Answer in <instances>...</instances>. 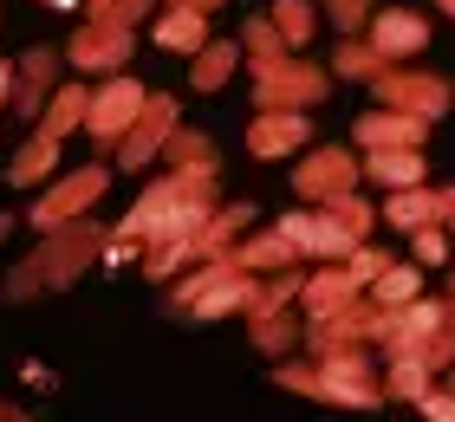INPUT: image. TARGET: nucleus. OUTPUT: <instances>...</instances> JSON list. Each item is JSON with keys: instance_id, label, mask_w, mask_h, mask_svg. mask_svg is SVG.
Returning a JSON list of instances; mask_svg holds the SVG:
<instances>
[{"instance_id": "1", "label": "nucleus", "mask_w": 455, "mask_h": 422, "mask_svg": "<svg viewBox=\"0 0 455 422\" xmlns=\"http://www.w3.org/2000/svg\"><path fill=\"white\" fill-rule=\"evenodd\" d=\"M215 195H221V163H209V169H163V176L131 202V215L105 235V267L143 260L150 241L196 235V227L215 215Z\"/></svg>"}, {"instance_id": "2", "label": "nucleus", "mask_w": 455, "mask_h": 422, "mask_svg": "<svg viewBox=\"0 0 455 422\" xmlns=\"http://www.w3.org/2000/svg\"><path fill=\"white\" fill-rule=\"evenodd\" d=\"M241 52H247V98H254V111H319L332 98V66H313L306 52H293L267 13L241 27Z\"/></svg>"}, {"instance_id": "3", "label": "nucleus", "mask_w": 455, "mask_h": 422, "mask_svg": "<svg viewBox=\"0 0 455 422\" xmlns=\"http://www.w3.org/2000/svg\"><path fill=\"white\" fill-rule=\"evenodd\" d=\"M274 384L306 396V403H332V410H384V370L378 351H345V357H280Z\"/></svg>"}, {"instance_id": "4", "label": "nucleus", "mask_w": 455, "mask_h": 422, "mask_svg": "<svg viewBox=\"0 0 455 422\" xmlns=\"http://www.w3.org/2000/svg\"><path fill=\"white\" fill-rule=\"evenodd\" d=\"M105 235H111V227H98L92 215L52 227V235H39V247L7 273V286H0V292H7L13 306H27V299H39V292L78 286V273H85L92 260H105Z\"/></svg>"}, {"instance_id": "5", "label": "nucleus", "mask_w": 455, "mask_h": 422, "mask_svg": "<svg viewBox=\"0 0 455 422\" xmlns=\"http://www.w3.org/2000/svg\"><path fill=\"white\" fill-rule=\"evenodd\" d=\"M247 299H254V273L235 267L228 253L196 260L189 273H176V280H170V312H176V319H189V325L235 319V312H247Z\"/></svg>"}, {"instance_id": "6", "label": "nucleus", "mask_w": 455, "mask_h": 422, "mask_svg": "<svg viewBox=\"0 0 455 422\" xmlns=\"http://www.w3.org/2000/svg\"><path fill=\"white\" fill-rule=\"evenodd\" d=\"M390 351H410V357H423L429 370H449L455 364V292H443V299H410L397 319H390V338H384V357Z\"/></svg>"}, {"instance_id": "7", "label": "nucleus", "mask_w": 455, "mask_h": 422, "mask_svg": "<svg viewBox=\"0 0 455 422\" xmlns=\"http://www.w3.org/2000/svg\"><path fill=\"white\" fill-rule=\"evenodd\" d=\"M358 182H364L358 143H313V150H299V163H293V195H306V202L351 195Z\"/></svg>"}, {"instance_id": "8", "label": "nucleus", "mask_w": 455, "mask_h": 422, "mask_svg": "<svg viewBox=\"0 0 455 422\" xmlns=\"http://www.w3.org/2000/svg\"><path fill=\"white\" fill-rule=\"evenodd\" d=\"M143 104H150V84H137L131 72H111V78L92 92V104H85V137H92L98 150L111 156L117 143H124V131L137 123V111H143Z\"/></svg>"}, {"instance_id": "9", "label": "nucleus", "mask_w": 455, "mask_h": 422, "mask_svg": "<svg viewBox=\"0 0 455 422\" xmlns=\"http://www.w3.org/2000/svg\"><path fill=\"white\" fill-rule=\"evenodd\" d=\"M105 188H111V169L105 163H85V169H72V176H59L46 195L33 202V215H27L33 235H52V227H66V221H85Z\"/></svg>"}, {"instance_id": "10", "label": "nucleus", "mask_w": 455, "mask_h": 422, "mask_svg": "<svg viewBox=\"0 0 455 422\" xmlns=\"http://www.w3.org/2000/svg\"><path fill=\"white\" fill-rule=\"evenodd\" d=\"M371 98L390 104V111H410V117H449L455 111V84L436 72H417V66H390L384 78H371Z\"/></svg>"}, {"instance_id": "11", "label": "nucleus", "mask_w": 455, "mask_h": 422, "mask_svg": "<svg viewBox=\"0 0 455 422\" xmlns=\"http://www.w3.org/2000/svg\"><path fill=\"white\" fill-rule=\"evenodd\" d=\"M137 52V27H111V20H85L72 39H66V66L85 72V78H111L131 66Z\"/></svg>"}, {"instance_id": "12", "label": "nucleus", "mask_w": 455, "mask_h": 422, "mask_svg": "<svg viewBox=\"0 0 455 422\" xmlns=\"http://www.w3.org/2000/svg\"><path fill=\"white\" fill-rule=\"evenodd\" d=\"M176 123H182V104H176V92H150V104L137 111V123L124 131V143L111 150V169H143V163H156Z\"/></svg>"}, {"instance_id": "13", "label": "nucleus", "mask_w": 455, "mask_h": 422, "mask_svg": "<svg viewBox=\"0 0 455 422\" xmlns=\"http://www.w3.org/2000/svg\"><path fill=\"white\" fill-rule=\"evenodd\" d=\"M280 227H286V235H293V247H299V260H351V253H358L364 241L358 235H351V227L332 215V208H313V202H306V208H293V215H280Z\"/></svg>"}, {"instance_id": "14", "label": "nucleus", "mask_w": 455, "mask_h": 422, "mask_svg": "<svg viewBox=\"0 0 455 422\" xmlns=\"http://www.w3.org/2000/svg\"><path fill=\"white\" fill-rule=\"evenodd\" d=\"M429 131H436L429 117H410V111L378 104V111H364L358 123H351V143H358V150H423Z\"/></svg>"}, {"instance_id": "15", "label": "nucleus", "mask_w": 455, "mask_h": 422, "mask_svg": "<svg viewBox=\"0 0 455 422\" xmlns=\"http://www.w3.org/2000/svg\"><path fill=\"white\" fill-rule=\"evenodd\" d=\"M299 143H313V111H254L247 123V156L260 163L299 156Z\"/></svg>"}, {"instance_id": "16", "label": "nucleus", "mask_w": 455, "mask_h": 422, "mask_svg": "<svg viewBox=\"0 0 455 422\" xmlns=\"http://www.w3.org/2000/svg\"><path fill=\"white\" fill-rule=\"evenodd\" d=\"M364 39L390 59V66H410V59L429 46V20L410 13V7H378V13H371V27H364Z\"/></svg>"}, {"instance_id": "17", "label": "nucleus", "mask_w": 455, "mask_h": 422, "mask_svg": "<svg viewBox=\"0 0 455 422\" xmlns=\"http://www.w3.org/2000/svg\"><path fill=\"white\" fill-rule=\"evenodd\" d=\"M351 299H364V280L351 273V260H325V267L306 273L299 312H306V319H332V312H345Z\"/></svg>"}, {"instance_id": "18", "label": "nucleus", "mask_w": 455, "mask_h": 422, "mask_svg": "<svg viewBox=\"0 0 455 422\" xmlns=\"http://www.w3.org/2000/svg\"><path fill=\"white\" fill-rule=\"evenodd\" d=\"M59 66H66V52H52V46H33L27 59H13V111L20 117L39 123L46 98L59 92Z\"/></svg>"}, {"instance_id": "19", "label": "nucleus", "mask_w": 455, "mask_h": 422, "mask_svg": "<svg viewBox=\"0 0 455 422\" xmlns=\"http://www.w3.org/2000/svg\"><path fill=\"white\" fill-rule=\"evenodd\" d=\"M228 260L235 267H247V273H280V267H306L299 260V247H293V235L274 221V227H260V235H241L235 247H228Z\"/></svg>"}, {"instance_id": "20", "label": "nucleus", "mask_w": 455, "mask_h": 422, "mask_svg": "<svg viewBox=\"0 0 455 422\" xmlns=\"http://www.w3.org/2000/svg\"><path fill=\"white\" fill-rule=\"evenodd\" d=\"M384 227H397V235H417V227L443 221V188L436 182H417V188H390L384 208H378Z\"/></svg>"}, {"instance_id": "21", "label": "nucleus", "mask_w": 455, "mask_h": 422, "mask_svg": "<svg viewBox=\"0 0 455 422\" xmlns=\"http://www.w3.org/2000/svg\"><path fill=\"white\" fill-rule=\"evenodd\" d=\"M150 39H156L163 52L196 59L215 33H209V13H196V7H163V13H156V27H150Z\"/></svg>"}, {"instance_id": "22", "label": "nucleus", "mask_w": 455, "mask_h": 422, "mask_svg": "<svg viewBox=\"0 0 455 422\" xmlns=\"http://www.w3.org/2000/svg\"><path fill=\"white\" fill-rule=\"evenodd\" d=\"M358 156H364V182H378L384 195H390V188H417V182H429L423 150H358Z\"/></svg>"}, {"instance_id": "23", "label": "nucleus", "mask_w": 455, "mask_h": 422, "mask_svg": "<svg viewBox=\"0 0 455 422\" xmlns=\"http://www.w3.org/2000/svg\"><path fill=\"white\" fill-rule=\"evenodd\" d=\"M247 345H254L260 357H293V351H306V325H299V312L286 306V312H267V319H247Z\"/></svg>"}, {"instance_id": "24", "label": "nucleus", "mask_w": 455, "mask_h": 422, "mask_svg": "<svg viewBox=\"0 0 455 422\" xmlns=\"http://www.w3.org/2000/svg\"><path fill=\"white\" fill-rule=\"evenodd\" d=\"M241 59H247V52H241V39H209V46L189 59V92H196V98L221 92V84L241 72Z\"/></svg>"}, {"instance_id": "25", "label": "nucleus", "mask_w": 455, "mask_h": 422, "mask_svg": "<svg viewBox=\"0 0 455 422\" xmlns=\"http://www.w3.org/2000/svg\"><path fill=\"white\" fill-rule=\"evenodd\" d=\"M325 66H332V78L371 84V78H384V72H390V59L371 46L364 33H339V39H332V59H325Z\"/></svg>"}, {"instance_id": "26", "label": "nucleus", "mask_w": 455, "mask_h": 422, "mask_svg": "<svg viewBox=\"0 0 455 422\" xmlns=\"http://www.w3.org/2000/svg\"><path fill=\"white\" fill-rule=\"evenodd\" d=\"M247 221H254V208H247V202H215V215L196 227V260H215V253H228V247L247 235Z\"/></svg>"}, {"instance_id": "27", "label": "nucleus", "mask_w": 455, "mask_h": 422, "mask_svg": "<svg viewBox=\"0 0 455 422\" xmlns=\"http://www.w3.org/2000/svg\"><path fill=\"white\" fill-rule=\"evenodd\" d=\"M443 377L423 364V357H410V351H390L384 357V396L390 403H423V390H436Z\"/></svg>"}, {"instance_id": "28", "label": "nucleus", "mask_w": 455, "mask_h": 422, "mask_svg": "<svg viewBox=\"0 0 455 422\" xmlns=\"http://www.w3.org/2000/svg\"><path fill=\"white\" fill-rule=\"evenodd\" d=\"M306 292V267H280V273H254V299H247L241 319H267V312H286Z\"/></svg>"}, {"instance_id": "29", "label": "nucleus", "mask_w": 455, "mask_h": 422, "mask_svg": "<svg viewBox=\"0 0 455 422\" xmlns=\"http://www.w3.org/2000/svg\"><path fill=\"white\" fill-rule=\"evenodd\" d=\"M85 104H92V92H85V84H59V92L46 98V111H39V123H33V131H46V137H59V143H66L72 131H85Z\"/></svg>"}, {"instance_id": "30", "label": "nucleus", "mask_w": 455, "mask_h": 422, "mask_svg": "<svg viewBox=\"0 0 455 422\" xmlns=\"http://www.w3.org/2000/svg\"><path fill=\"white\" fill-rule=\"evenodd\" d=\"M52 169H59V137L33 131V137L13 150V163H7V182H13V188H33V182H46Z\"/></svg>"}, {"instance_id": "31", "label": "nucleus", "mask_w": 455, "mask_h": 422, "mask_svg": "<svg viewBox=\"0 0 455 422\" xmlns=\"http://www.w3.org/2000/svg\"><path fill=\"white\" fill-rule=\"evenodd\" d=\"M423 273H429V267H417V260H390V267H384V273H378V280H371L364 292H371L378 306L403 312V306H410V299L423 292Z\"/></svg>"}, {"instance_id": "32", "label": "nucleus", "mask_w": 455, "mask_h": 422, "mask_svg": "<svg viewBox=\"0 0 455 422\" xmlns=\"http://www.w3.org/2000/svg\"><path fill=\"white\" fill-rule=\"evenodd\" d=\"M156 163H163V169H209V163H221V156H215V137H209V131H189V123H176Z\"/></svg>"}, {"instance_id": "33", "label": "nucleus", "mask_w": 455, "mask_h": 422, "mask_svg": "<svg viewBox=\"0 0 455 422\" xmlns=\"http://www.w3.org/2000/svg\"><path fill=\"white\" fill-rule=\"evenodd\" d=\"M267 20H274V27H280V39H286V46H293V52H306V46H313V33H319V7H313V0H274V13H267Z\"/></svg>"}, {"instance_id": "34", "label": "nucleus", "mask_w": 455, "mask_h": 422, "mask_svg": "<svg viewBox=\"0 0 455 422\" xmlns=\"http://www.w3.org/2000/svg\"><path fill=\"white\" fill-rule=\"evenodd\" d=\"M410 241V260L417 267H449V253H455V235L443 221H429V227H417V235H403Z\"/></svg>"}, {"instance_id": "35", "label": "nucleus", "mask_w": 455, "mask_h": 422, "mask_svg": "<svg viewBox=\"0 0 455 422\" xmlns=\"http://www.w3.org/2000/svg\"><path fill=\"white\" fill-rule=\"evenodd\" d=\"M313 208H332V215H339L358 241H371V227H378V208H371L358 188H351V195H332V202H313Z\"/></svg>"}, {"instance_id": "36", "label": "nucleus", "mask_w": 455, "mask_h": 422, "mask_svg": "<svg viewBox=\"0 0 455 422\" xmlns=\"http://www.w3.org/2000/svg\"><path fill=\"white\" fill-rule=\"evenodd\" d=\"M319 13H325L332 33H364L371 13H378V0H319Z\"/></svg>"}, {"instance_id": "37", "label": "nucleus", "mask_w": 455, "mask_h": 422, "mask_svg": "<svg viewBox=\"0 0 455 422\" xmlns=\"http://www.w3.org/2000/svg\"><path fill=\"white\" fill-rule=\"evenodd\" d=\"M156 0H85V20H111V27H143Z\"/></svg>"}, {"instance_id": "38", "label": "nucleus", "mask_w": 455, "mask_h": 422, "mask_svg": "<svg viewBox=\"0 0 455 422\" xmlns=\"http://www.w3.org/2000/svg\"><path fill=\"white\" fill-rule=\"evenodd\" d=\"M417 410H423L429 422H455V396L436 384V390H423V403H417Z\"/></svg>"}, {"instance_id": "39", "label": "nucleus", "mask_w": 455, "mask_h": 422, "mask_svg": "<svg viewBox=\"0 0 455 422\" xmlns=\"http://www.w3.org/2000/svg\"><path fill=\"white\" fill-rule=\"evenodd\" d=\"M20 377H27V384H33V390H52V384H59V377H52L46 364H27V370H20Z\"/></svg>"}, {"instance_id": "40", "label": "nucleus", "mask_w": 455, "mask_h": 422, "mask_svg": "<svg viewBox=\"0 0 455 422\" xmlns=\"http://www.w3.org/2000/svg\"><path fill=\"white\" fill-rule=\"evenodd\" d=\"M13 104V59H0V111Z\"/></svg>"}, {"instance_id": "41", "label": "nucleus", "mask_w": 455, "mask_h": 422, "mask_svg": "<svg viewBox=\"0 0 455 422\" xmlns=\"http://www.w3.org/2000/svg\"><path fill=\"white\" fill-rule=\"evenodd\" d=\"M163 7H196V13H221L228 0H163Z\"/></svg>"}, {"instance_id": "42", "label": "nucleus", "mask_w": 455, "mask_h": 422, "mask_svg": "<svg viewBox=\"0 0 455 422\" xmlns=\"http://www.w3.org/2000/svg\"><path fill=\"white\" fill-rule=\"evenodd\" d=\"M443 227H449V235H455V182L443 188Z\"/></svg>"}, {"instance_id": "43", "label": "nucleus", "mask_w": 455, "mask_h": 422, "mask_svg": "<svg viewBox=\"0 0 455 422\" xmlns=\"http://www.w3.org/2000/svg\"><path fill=\"white\" fill-rule=\"evenodd\" d=\"M0 422H33V416L20 410V403H0Z\"/></svg>"}, {"instance_id": "44", "label": "nucleus", "mask_w": 455, "mask_h": 422, "mask_svg": "<svg viewBox=\"0 0 455 422\" xmlns=\"http://www.w3.org/2000/svg\"><path fill=\"white\" fill-rule=\"evenodd\" d=\"M436 13H443V20H455V0H436Z\"/></svg>"}, {"instance_id": "45", "label": "nucleus", "mask_w": 455, "mask_h": 422, "mask_svg": "<svg viewBox=\"0 0 455 422\" xmlns=\"http://www.w3.org/2000/svg\"><path fill=\"white\" fill-rule=\"evenodd\" d=\"M443 390H449V396H455V364H449V370H443Z\"/></svg>"}, {"instance_id": "46", "label": "nucleus", "mask_w": 455, "mask_h": 422, "mask_svg": "<svg viewBox=\"0 0 455 422\" xmlns=\"http://www.w3.org/2000/svg\"><path fill=\"white\" fill-rule=\"evenodd\" d=\"M7 235H13V215H0V241H7Z\"/></svg>"}, {"instance_id": "47", "label": "nucleus", "mask_w": 455, "mask_h": 422, "mask_svg": "<svg viewBox=\"0 0 455 422\" xmlns=\"http://www.w3.org/2000/svg\"><path fill=\"white\" fill-rule=\"evenodd\" d=\"M449 292H455V260H449Z\"/></svg>"}, {"instance_id": "48", "label": "nucleus", "mask_w": 455, "mask_h": 422, "mask_svg": "<svg viewBox=\"0 0 455 422\" xmlns=\"http://www.w3.org/2000/svg\"><path fill=\"white\" fill-rule=\"evenodd\" d=\"M46 7H72V0H46Z\"/></svg>"}]
</instances>
